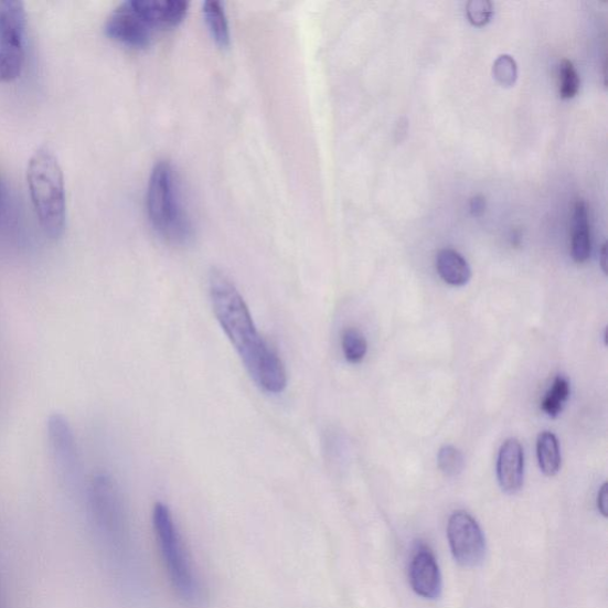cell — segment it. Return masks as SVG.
Returning a JSON list of instances; mask_svg holds the SVG:
<instances>
[{"mask_svg": "<svg viewBox=\"0 0 608 608\" xmlns=\"http://www.w3.org/2000/svg\"><path fill=\"white\" fill-rule=\"evenodd\" d=\"M598 510L602 514L604 518H607L608 512V486L607 482L601 487L599 493H598V501H597Z\"/></svg>", "mask_w": 608, "mask_h": 608, "instance_id": "cell-22", "label": "cell"}, {"mask_svg": "<svg viewBox=\"0 0 608 608\" xmlns=\"http://www.w3.org/2000/svg\"><path fill=\"white\" fill-rule=\"evenodd\" d=\"M580 77L570 61L565 60L559 67V95L561 98L572 99L578 95Z\"/></svg>", "mask_w": 608, "mask_h": 608, "instance_id": "cell-18", "label": "cell"}, {"mask_svg": "<svg viewBox=\"0 0 608 608\" xmlns=\"http://www.w3.org/2000/svg\"><path fill=\"white\" fill-rule=\"evenodd\" d=\"M46 439L58 472L71 486H81L83 460L70 419L55 412L46 417Z\"/></svg>", "mask_w": 608, "mask_h": 608, "instance_id": "cell-7", "label": "cell"}, {"mask_svg": "<svg viewBox=\"0 0 608 608\" xmlns=\"http://www.w3.org/2000/svg\"><path fill=\"white\" fill-rule=\"evenodd\" d=\"M147 209L150 223L169 244L184 245L193 237V225L183 206L180 181L173 164L156 163L151 171Z\"/></svg>", "mask_w": 608, "mask_h": 608, "instance_id": "cell-4", "label": "cell"}, {"mask_svg": "<svg viewBox=\"0 0 608 608\" xmlns=\"http://www.w3.org/2000/svg\"><path fill=\"white\" fill-rule=\"evenodd\" d=\"M493 74L499 84L512 86L518 81V65L509 55L499 56L493 66Z\"/></svg>", "mask_w": 608, "mask_h": 608, "instance_id": "cell-20", "label": "cell"}, {"mask_svg": "<svg viewBox=\"0 0 608 608\" xmlns=\"http://www.w3.org/2000/svg\"><path fill=\"white\" fill-rule=\"evenodd\" d=\"M447 536L451 554L465 568H476L484 563L487 538L478 522L466 511L451 514Z\"/></svg>", "mask_w": 608, "mask_h": 608, "instance_id": "cell-9", "label": "cell"}, {"mask_svg": "<svg viewBox=\"0 0 608 608\" xmlns=\"http://www.w3.org/2000/svg\"><path fill=\"white\" fill-rule=\"evenodd\" d=\"M438 463L445 476L457 477L463 470L465 459L458 448L444 446L439 451Z\"/></svg>", "mask_w": 608, "mask_h": 608, "instance_id": "cell-19", "label": "cell"}, {"mask_svg": "<svg viewBox=\"0 0 608 608\" xmlns=\"http://www.w3.org/2000/svg\"><path fill=\"white\" fill-rule=\"evenodd\" d=\"M573 217L572 256L576 263L583 264L589 259L591 252L588 210L583 200L575 202Z\"/></svg>", "mask_w": 608, "mask_h": 608, "instance_id": "cell-13", "label": "cell"}, {"mask_svg": "<svg viewBox=\"0 0 608 608\" xmlns=\"http://www.w3.org/2000/svg\"><path fill=\"white\" fill-rule=\"evenodd\" d=\"M497 478L499 487L508 493H518L524 481V450L516 439L506 440L497 459Z\"/></svg>", "mask_w": 608, "mask_h": 608, "instance_id": "cell-11", "label": "cell"}, {"mask_svg": "<svg viewBox=\"0 0 608 608\" xmlns=\"http://www.w3.org/2000/svg\"><path fill=\"white\" fill-rule=\"evenodd\" d=\"M26 180L44 235L52 241L61 239L67 225L65 178L56 154L49 146L39 148L31 156Z\"/></svg>", "mask_w": 608, "mask_h": 608, "instance_id": "cell-3", "label": "cell"}, {"mask_svg": "<svg viewBox=\"0 0 608 608\" xmlns=\"http://www.w3.org/2000/svg\"><path fill=\"white\" fill-rule=\"evenodd\" d=\"M189 8L183 0H128L107 19L106 35L130 49H147L160 31L178 26Z\"/></svg>", "mask_w": 608, "mask_h": 608, "instance_id": "cell-2", "label": "cell"}, {"mask_svg": "<svg viewBox=\"0 0 608 608\" xmlns=\"http://www.w3.org/2000/svg\"><path fill=\"white\" fill-rule=\"evenodd\" d=\"M204 14L213 40L217 45L226 49V46L230 45L231 35L227 15L223 4L216 2V0L205 2Z\"/></svg>", "mask_w": 608, "mask_h": 608, "instance_id": "cell-15", "label": "cell"}, {"mask_svg": "<svg viewBox=\"0 0 608 608\" xmlns=\"http://www.w3.org/2000/svg\"><path fill=\"white\" fill-rule=\"evenodd\" d=\"M569 395V382L563 376L556 377L553 386L542 402V410L552 418L557 417L563 413Z\"/></svg>", "mask_w": 608, "mask_h": 608, "instance_id": "cell-16", "label": "cell"}, {"mask_svg": "<svg viewBox=\"0 0 608 608\" xmlns=\"http://www.w3.org/2000/svg\"><path fill=\"white\" fill-rule=\"evenodd\" d=\"M88 502L93 518L104 535L120 541L124 529V506L116 481L106 473L92 478L88 487Z\"/></svg>", "mask_w": 608, "mask_h": 608, "instance_id": "cell-8", "label": "cell"}, {"mask_svg": "<svg viewBox=\"0 0 608 608\" xmlns=\"http://www.w3.org/2000/svg\"><path fill=\"white\" fill-rule=\"evenodd\" d=\"M606 253H607V246H606V244H604L602 249H601V268H602V270H604L605 274H607V257H606Z\"/></svg>", "mask_w": 608, "mask_h": 608, "instance_id": "cell-24", "label": "cell"}, {"mask_svg": "<svg viewBox=\"0 0 608 608\" xmlns=\"http://www.w3.org/2000/svg\"><path fill=\"white\" fill-rule=\"evenodd\" d=\"M26 12L19 0H0V83L18 79L25 64Z\"/></svg>", "mask_w": 608, "mask_h": 608, "instance_id": "cell-6", "label": "cell"}, {"mask_svg": "<svg viewBox=\"0 0 608 608\" xmlns=\"http://www.w3.org/2000/svg\"><path fill=\"white\" fill-rule=\"evenodd\" d=\"M342 352L351 364H360L367 353V341L364 334L356 329H348L341 337Z\"/></svg>", "mask_w": 608, "mask_h": 608, "instance_id": "cell-17", "label": "cell"}, {"mask_svg": "<svg viewBox=\"0 0 608 608\" xmlns=\"http://www.w3.org/2000/svg\"><path fill=\"white\" fill-rule=\"evenodd\" d=\"M152 522L171 585L182 600L195 602L200 594L199 583L169 508L162 503L156 504Z\"/></svg>", "mask_w": 608, "mask_h": 608, "instance_id": "cell-5", "label": "cell"}, {"mask_svg": "<svg viewBox=\"0 0 608 608\" xmlns=\"http://www.w3.org/2000/svg\"><path fill=\"white\" fill-rule=\"evenodd\" d=\"M436 269L446 284L455 287L469 284L472 276L470 264L451 248H444L436 256Z\"/></svg>", "mask_w": 608, "mask_h": 608, "instance_id": "cell-12", "label": "cell"}, {"mask_svg": "<svg viewBox=\"0 0 608 608\" xmlns=\"http://www.w3.org/2000/svg\"><path fill=\"white\" fill-rule=\"evenodd\" d=\"M210 296L216 320L241 356L249 376L268 394H282L288 384L286 366L259 334L242 294L221 270H212Z\"/></svg>", "mask_w": 608, "mask_h": 608, "instance_id": "cell-1", "label": "cell"}, {"mask_svg": "<svg viewBox=\"0 0 608 608\" xmlns=\"http://www.w3.org/2000/svg\"><path fill=\"white\" fill-rule=\"evenodd\" d=\"M493 7L489 0H472L467 4V18L476 26L487 25L492 18Z\"/></svg>", "mask_w": 608, "mask_h": 608, "instance_id": "cell-21", "label": "cell"}, {"mask_svg": "<svg viewBox=\"0 0 608 608\" xmlns=\"http://www.w3.org/2000/svg\"><path fill=\"white\" fill-rule=\"evenodd\" d=\"M410 584L415 594L428 600H436L442 594L441 572L433 552L427 545H419L410 563Z\"/></svg>", "mask_w": 608, "mask_h": 608, "instance_id": "cell-10", "label": "cell"}, {"mask_svg": "<svg viewBox=\"0 0 608 608\" xmlns=\"http://www.w3.org/2000/svg\"><path fill=\"white\" fill-rule=\"evenodd\" d=\"M537 459L541 471L554 477L561 469V450L556 436L551 431H543L537 439Z\"/></svg>", "mask_w": 608, "mask_h": 608, "instance_id": "cell-14", "label": "cell"}, {"mask_svg": "<svg viewBox=\"0 0 608 608\" xmlns=\"http://www.w3.org/2000/svg\"><path fill=\"white\" fill-rule=\"evenodd\" d=\"M486 209H487V202H486L484 198L476 196V198L472 199V201H471V211H472L473 215H476V216L481 215L482 213L486 212Z\"/></svg>", "mask_w": 608, "mask_h": 608, "instance_id": "cell-23", "label": "cell"}]
</instances>
